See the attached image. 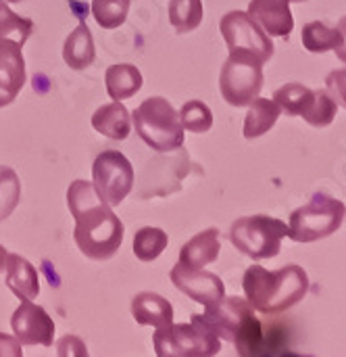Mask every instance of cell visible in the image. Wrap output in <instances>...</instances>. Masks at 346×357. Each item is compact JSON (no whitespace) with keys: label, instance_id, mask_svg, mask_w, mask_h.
Here are the masks:
<instances>
[{"label":"cell","instance_id":"6da1fadb","mask_svg":"<svg viewBox=\"0 0 346 357\" xmlns=\"http://www.w3.org/2000/svg\"><path fill=\"white\" fill-rule=\"evenodd\" d=\"M67 205L75 220L77 249L96 261L111 259L123 243V222L100 199L94 184L75 180L67 190Z\"/></svg>","mask_w":346,"mask_h":357},{"label":"cell","instance_id":"7a4b0ae2","mask_svg":"<svg viewBox=\"0 0 346 357\" xmlns=\"http://www.w3.org/2000/svg\"><path fill=\"white\" fill-rule=\"evenodd\" d=\"M242 289L253 310L265 316H278L307 297L309 276L301 266H286L276 272L251 266L244 272Z\"/></svg>","mask_w":346,"mask_h":357},{"label":"cell","instance_id":"3957f363","mask_svg":"<svg viewBox=\"0 0 346 357\" xmlns=\"http://www.w3.org/2000/svg\"><path fill=\"white\" fill-rule=\"evenodd\" d=\"M138 136L159 153H171L184 144V126L180 113L161 96L146 98L132 115Z\"/></svg>","mask_w":346,"mask_h":357},{"label":"cell","instance_id":"277c9868","mask_svg":"<svg viewBox=\"0 0 346 357\" xmlns=\"http://www.w3.org/2000/svg\"><path fill=\"white\" fill-rule=\"evenodd\" d=\"M152 345L159 357H211L221 351L219 337L198 314L192 316L190 324H167L157 328Z\"/></svg>","mask_w":346,"mask_h":357},{"label":"cell","instance_id":"5b68a950","mask_svg":"<svg viewBox=\"0 0 346 357\" xmlns=\"http://www.w3.org/2000/svg\"><path fill=\"white\" fill-rule=\"evenodd\" d=\"M346 207L324 192H315L311 201L290 215L288 236L294 243H315L332 236L345 222Z\"/></svg>","mask_w":346,"mask_h":357},{"label":"cell","instance_id":"8992f818","mask_svg":"<svg viewBox=\"0 0 346 357\" xmlns=\"http://www.w3.org/2000/svg\"><path fill=\"white\" fill-rule=\"evenodd\" d=\"M288 236V226L269 215L240 218L230 228L232 245L251 259H272L280 253L282 241Z\"/></svg>","mask_w":346,"mask_h":357},{"label":"cell","instance_id":"52a82bcc","mask_svg":"<svg viewBox=\"0 0 346 357\" xmlns=\"http://www.w3.org/2000/svg\"><path fill=\"white\" fill-rule=\"evenodd\" d=\"M219 31L230 54L249 56L257 63H267L274 56L272 36L244 10H230L219 23Z\"/></svg>","mask_w":346,"mask_h":357},{"label":"cell","instance_id":"ba28073f","mask_svg":"<svg viewBox=\"0 0 346 357\" xmlns=\"http://www.w3.org/2000/svg\"><path fill=\"white\" fill-rule=\"evenodd\" d=\"M219 88L232 107H249L263 88V65L249 56L230 54L219 73Z\"/></svg>","mask_w":346,"mask_h":357},{"label":"cell","instance_id":"9c48e42d","mask_svg":"<svg viewBox=\"0 0 346 357\" xmlns=\"http://www.w3.org/2000/svg\"><path fill=\"white\" fill-rule=\"evenodd\" d=\"M92 178L96 192L111 207L123 203V199L132 192L136 180L132 163L119 151H102L94 159Z\"/></svg>","mask_w":346,"mask_h":357},{"label":"cell","instance_id":"30bf717a","mask_svg":"<svg viewBox=\"0 0 346 357\" xmlns=\"http://www.w3.org/2000/svg\"><path fill=\"white\" fill-rule=\"evenodd\" d=\"M205 314H198L200 320L223 341L234 343L240 326L246 322L249 316H253V307L249 301L238 299V297H221L219 301L205 305Z\"/></svg>","mask_w":346,"mask_h":357},{"label":"cell","instance_id":"8fae6325","mask_svg":"<svg viewBox=\"0 0 346 357\" xmlns=\"http://www.w3.org/2000/svg\"><path fill=\"white\" fill-rule=\"evenodd\" d=\"M10 328L15 339L21 345H42V347H52L54 339V322L52 318L44 312V307L23 301L13 318H10Z\"/></svg>","mask_w":346,"mask_h":357},{"label":"cell","instance_id":"7c38bea8","mask_svg":"<svg viewBox=\"0 0 346 357\" xmlns=\"http://www.w3.org/2000/svg\"><path fill=\"white\" fill-rule=\"evenodd\" d=\"M171 282L200 305H211L226 295V284L217 274L203 268H188L180 261L171 270Z\"/></svg>","mask_w":346,"mask_h":357},{"label":"cell","instance_id":"4fadbf2b","mask_svg":"<svg viewBox=\"0 0 346 357\" xmlns=\"http://www.w3.org/2000/svg\"><path fill=\"white\" fill-rule=\"evenodd\" d=\"M25 84V61L21 48L8 42L0 44V109L10 105Z\"/></svg>","mask_w":346,"mask_h":357},{"label":"cell","instance_id":"5bb4252c","mask_svg":"<svg viewBox=\"0 0 346 357\" xmlns=\"http://www.w3.org/2000/svg\"><path fill=\"white\" fill-rule=\"evenodd\" d=\"M249 15L269 36L288 38L294 27V19H292L288 0H251Z\"/></svg>","mask_w":346,"mask_h":357},{"label":"cell","instance_id":"9a60e30c","mask_svg":"<svg viewBox=\"0 0 346 357\" xmlns=\"http://www.w3.org/2000/svg\"><path fill=\"white\" fill-rule=\"evenodd\" d=\"M6 287L21 299V301H31L40 293V280L36 268L21 255L8 253L6 255Z\"/></svg>","mask_w":346,"mask_h":357},{"label":"cell","instance_id":"2e32d148","mask_svg":"<svg viewBox=\"0 0 346 357\" xmlns=\"http://www.w3.org/2000/svg\"><path fill=\"white\" fill-rule=\"evenodd\" d=\"M132 316L140 326L163 328L173 322V307L157 293H138L132 299Z\"/></svg>","mask_w":346,"mask_h":357},{"label":"cell","instance_id":"e0dca14e","mask_svg":"<svg viewBox=\"0 0 346 357\" xmlns=\"http://www.w3.org/2000/svg\"><path fill=\"white\" fill-rule=\"evenodd\" d=\"M221 241L217 228H209L205 232H198L194 238H190L182 251H180V264L188 268H205L213 264L219 257Z\"/></svg>","mask_w":346,"mask_h":357},{"label":"cell","instance_id":"ac0fdd59","mask_svg":"<svg viewBox=\"0 0 346 357\" xmlns=\"http://www.w3.org/2000/svg\"><path fill=\"white\" fill-rule=\"evenodd\" d=\"M92 126L96 132L111 140H125L132 132V117L121 100H113L96 109V113L92 115Z\"/></svg>","mask_w":346,"mask_h":357},{"label":"cell","instance_id":"d6986e66","mask_svg":"<svg viewBox=\"0 0 346 357\" xmlns=\"http://www.w3.org/2000/svg\"><path fill=\"white\" fill-rule=\"evenodd\" d=\"M94 56H96V48H94V38H92V31L86 23H79L71 33L69 38L65 40V46H63V59L65 63L79 71V69H86L94 63Z\"/></svg>","mask_w":346,"mask_h":357},{"label":"cell","instance_id":"ffe728a7","mask_svg":"<svg viewBox=\"0 0 346 357\" xmlns=\"http://www.w3.org/2000/svg\"><path fill=\"white\" fill-rule=\"evenodd\" d=\"M107 82V92L113 100H123L134 96L142 88V73L136 65L129 63H119L111 65L104 75Z\"/></svg>","mask_w":346,"mask_h":357},{"label":"cell","instance_id":"44dd1931","mask_svg":"<svg viewBox=\"0 0 346 357\" xmlns=\"http://www.w3.org/2000/svg\"><path fill=\"white\" fill-rule=\"evenodd\" d=\"M280 113H282V109H280V105L276 100L257 96L249 105V113H246V119H244V138L253 140V138H259L265 132H269L276 126Z\"/></svg>","mask_w":346,"mask_h":357},{"label":"cell","instance_id":"7402d4cb","mask_svg":"<svg viewBox=\"0 0 346 357\" xmlns=\"http://www.w3.org/2000/svg\"><path fill=\"white\" fill-rule=\"evenodd\" d=\"M274 100L280 105L282 111H286V115L290 117H305L313 102H315V90H311L309 86H303V84H286L282 88H278L274 92Z\"/></svg>","mask_w":346,"mask_h":357},{"label":"cell","instance_id":"603a6c76","mask_svg":"<svg viewBox=\"0 0 346 357\" xmlns=\"http://www.w3.org/2000/svg\"><path fill=\"white\" fill-rule=\"evenodd\" d=\"M303 46L309 52H328L336 50L343 44V33L338 27H328L324 21H311L303 27Z\"/></svg>","mask_w":346,"mask_h":357},{"label":"cell","instance_id":"cb8c5ba5","mask_svg":"<svg viewBox=\"0 0 346 357\" xmlns=\"http://www.w3.org/2000/svg\"><path fill=\"white\" fill-rule=\"evenodd\" d=\"M31 33H33V21L19 17L8 8L4 0H0V44L8 42L21 48Z\"/></svg>","mask_w":346,"mask_h":357},{"label":"cell","instance_id":"d4e9b609","mask_svg":"<svg viewBox=\"0 0 346 357\" xmlns=\"http://www.w3.org/2000/svg\"><path fill=\"white\" fill-rule=\"evenodd\" d=\"M203 0H169V21L175 31L188 33L203 23Z\"/></svg>","mask_w":346,"mask_h":357},{"label":"cell","instance_id":"484cf974","mask_svg":"<svg viewBox=\"0 0 346 357\" xmlns=\"http://www.w3.org/2000/svg\"><path fill=\"white\" fill-rule=\"evenodd\" d=\"M234 345H236V351L238 356L251 357V356H261L265 354L267 349V341H265V333H263V326L259 322V318L253 314L246 318V322L240 326L236 339H234Z\"/></svg>","mask_w":346,"mask_h":357},{"label":"cell","instance_id":"4316f807","mask_svg":"<svg viewBox=\"0 0 346 357\" xmlns=\"http://www.w3.org/2000/svg\"><path fill=\"white\" fill-rule=\"evenodd\" d=\"M167 243H169L167 232H163L161 228L146 226L138 230L134 236V255L140 261H155L165 251Z\"/></svg>","mask_w":346,"mask_h":357},{"label":"cell","instance_id":"83f0119b","mask_svg":"<svg viewBox=\"0 0 346 357\" xmlns=\"http://www.w3.org/2000/svg\"><path fill=\"white\" fill-rule=\"evenodd\" d=\"M129 0H92V15L102 29H115L125 23Z\"/></svg>","mask_w":346,"mask_h":357},{"label":"cell","instance_id":"f1b7e54d","mask_svg":"<svg viewBox=\"0 0 346 357\" xmlns=\"http://www.w3.org/2000/svg\"><path fill=\"white\" fill-rule=\"evenodd\" d=\"M180 121L184 130L194 134H205L213 126V113L203 100H188L180 111Z\"/></svg>","mask_w":346,"mask_h":357},{"label":"cell","instance_id":"f546056e","mask_svg":"<svg viewBox=\"0 0 346 357\" xmlns=\"http://www.w3.org/2000/svg\"><path fill=\"white\" fill-rule=\"evenodd\" d=\"M19 199H21L19 176L10 167L0 165V222L6 220L15 211V207L19 205Z\"/></svg>","mask_w":346,"mask_h":357},{"label":"cell","instance_id":"4dcf8cb0","mask_svg":"<svg viewBox=\"0 0 346 357\" xmlns=\"http://www.w3.org/2000/svg\"><path fill=\"white\" fill-rule=\"evenodd\" d=\"M338 111L336 100L330 96L328 90H315V102L311 107V111L305 115V121L313 128H326L334 121Z\"/></svg>","mask_w":346,"mask_h":357},{"label":"cell","instance_id":"1f68e13d","mask_svg":"<svg viewBox=\"0 0 346 357\" xmlns=\"http://www.w3.org/2000/svg\"><path fill=\"white\" fill-rule=\"evenodd\" d=\"M326 88H328L330 96L336 100V105L346 109V67L332 71L326 77Z\"/></svg>","mask_w":346,"mask_h":357},{"label":"cell","instance_id":"d6a6232c","mask_svg":"<svg viewBox=\"0 0 346 357\" xmlns=\"http://www.w3.org/2000/svg\"><path fill=\"white\" fill-rule=\"evenodd\" d=\"M56 354L61 357L65 356H88V349L86 345L77 339V337H63L58 343H56Z\"/></svg>","mask_w":346,"mask_h":357},{"label":"cell","instance_id":"836d02e7","mask_svg":"<svg viewBox=\"0 0 346 357\" xmlns=\"http://www.w3.org/2000/svg\"><path fill=\"white\" fill-rule=\"evenodd\" d=\"M21 343L15 337L0 335V357H21Z\"/></svg>","mask_w":346,"mask_h":357},{"label":"cell","instance_id":"e575fe53","mask_svg":"<svg viewBox=\"0 0 346 357\" xmlns=\"http://www.w3.org/2000/svg\"><path fill=\"white\" fill-rule=\"evenodd\" d=\"M338 29H340V33H343V44L336 48V54H338V59L346 63V17L340 19V23H338Z\"/></svg>","mask_w":346,"mask_h":357},{"label":"cell","instance_id":"d590c367","mask_svg":"<svg viewBox=\"0 0 346 357\" xmlns=\"http://www.w3.org/2000/svg\"><path fill=\"white\" fill-rule=\"evenodd\" d=\"M6 255H8V253H6V249L0 245V272H2V270H4V266H6Z\"/></svg>","mask_w":346,"mask_h":357},{"label":"cell","instance_id":"8d00e7d4","mask_svg":"<svg viewBox=\"0 0 346 357\" xmlns=\"http://www.w3.org/2000/svg\"><path fill=\"white\" fill-rule=\"evenodd\" d=\"M4 2H21V0H4Z\"/></svg>","mask_w":346,"mask_h":357},{"label":"cell","instance_id":"74e56055","mask_svg":"<svg viewBox=\"0 0 346 357\" xmlns=\"http://www.w3.org/2000/svg\"><path fill=\"white\" fill-rule=\"evenodd\" d=\"M290 2H305V0H290Z\"/></svg>","mask_w":346,"mask_h":357},{"label":"cell","instance_id":"f35d334b","mask_svg":"<svg viewBox=\"0 0 346 357\" xmlns=\"http://www.w3.org/2000/svg\"><path fill=\"white\" fill-rule=\"evenodd\" d=\"M288 2H290V0H288Z\"/></svg>","mask_w":346,"mask_h":357}]
</instances>
